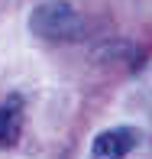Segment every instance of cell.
<instances>
[{"mask_svg":"<svg viewBox=\"0 0 152 159\" xmlns=\"http://www.w3.org/2000/svg\"><path fill=\"white\" fill-rule=\"evenodd\" d=\"M136 143H139V130H133V127L100 130L91 143V159H123L136 149Z\"/></svg>","mask_w":152,"mask_h":159,"instance_id":"obj_2","label":"cell"},{"mask_svg":"<svg viewBox=\"0 0 152 159\" xmlns=\"http://www.w3.org/2000/svg\"><path fill=\"white\" fill-rule=\"evenodd\" d=\"M23 114H26V101L20 94H10L0 104V146H13V143L20 140Z\"/></svg>","mask_w":152,"mask_h":159,"instance_id":"obj_3","label":"cell"},{"mask_svg":"<svg viewBox=\"0 0 152 159\" xmlns=\"http://www.w3.org/2000/svg\"><path fill=\"white\" fill-rule=\"evenodd\" d=\"M29 30L46 42H75L84 36V16L68 0H42L29 13Z\"/></svg>","mask_w":152,"mask_h":159,"instance_id":"obj_1","label":"cell"}]
</instances>
